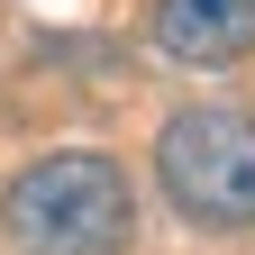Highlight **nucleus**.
I'll return each instance as SVG.
<instances>
[{
    "mask_svg": "<svg viewBox=\"0 0 255 255\" xmlns=\"http://www.w3.org/2000/svg\"><path fill=\"white\" fill-rule=\"evenodd\" d=\"M0 228L18 255H119L137 237V191L110 155L64 146V155H37L0 191Z\"/></svg>",
    "mask_w": 255,
    "mask_h": 255,
    "instance_id": "1",
    "label": "nucleus"
},
{
    "mask_svg": "<svg viewBox=\"0 0 255 255\" xmlns=\"http://www.w3.org/2000/svg\"><path fill=\"white\" fill-rule=\"evenodd\" d=\"M155 182L191 228H255V119L228 101L173 110L155 137Z\"/></svg>",
    "mask_w": 255,
    "mask_h": 255,
    "instance_id": "2",
    "label": "nucleus"
},
{
    "mask_svg": "<svg viewBox=\"0 0 255 255\" xmlns=\"http://www.w3.org/2000/svg\"><path fill=\"white\" fill-rule=\"evenodd\" d=\"M146 37H155V55L201 64V73H210V64L255 55V0H155Z\"/></svg>",
    "mask_w": 255,
    "mask_h": 255,
    "instance_id": "3",
    "label": "nucleus"
}]
</instances>
